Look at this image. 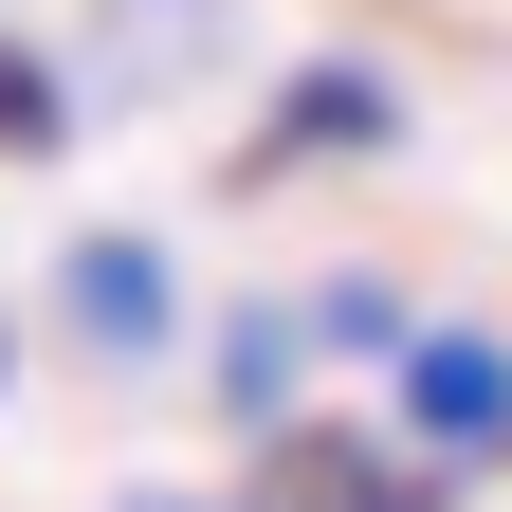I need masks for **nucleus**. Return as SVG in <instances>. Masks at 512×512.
Listing matches in <instances>:
<instances>
[{"mask_svg": "<svg viewBox=\"0 0 512 512\" xmlns=\"http://www.w3.org/2000/svg\"><path fill=\"white\" fill-rule=\"evenodd\" d=\"M238 512H439V476H421V458H384L366 421H275Z\"/></svg>", "mask_w": 512, "mask_h": 512, "instance_id": "obj_1", "label": "nucleus"}, {"mask_svg": "<svg viewBox=\"0 0 512 512\" xmlns=\"http://www.w3.org/2000/svg\"><path fill=\"white\" fill-rule=\"evenodd\" d=\"M403 421L439 458H512V348L494 330H403Z\"/></svg>", "mask_w": 512, "mask_h": 512, "instance_id": "obj_2", "label": "nucleus"}, {"mask_svg": "<svg viewBox=\"0 0 512 512\" xmlns=\"http://www.w3.org/2000/svg\"><path fill=\"white\" fill-rule=\"evenodd\" d=\"M55 311H74V348H165V256L147 238H74L55 256Z\"/></svg>", "mask_w": 512, "mask_h": 512, "instance_id": "obj_3", "label": "nucleus"}, {"mask_svg": "<svg viewBox=\"0 0 512 512\" xmlns=\"http://www.w3.org/2000/svg\"><path fill=\"white\" fill-rule=\"evenodd\" d=\"M384 128H403V92H384L366 55H311V74L275 92V128H256V147H275V165H330V147H384Z\"/></svg>", "mask_w": 512, "mask_h": 512, "instance_id": "obj_4", "label": "nucleus"}, {"mask_svg": "<svg viewBox=\"0 0 512 512\" xmlns=\"http://www.w3.org/2000/svg\"><path fill=\"white\" fill-rule=\"evenodd\" d=\"M0 147H19V165H37V147H74V74H37L19 37H0Z\"/></svg>", "mask_w": 512, "mask_h": 512, "instance_id": "obj_5", "label": "nucleus"}, {"mask_svg": "<svg viewBox=\"0 0 512 512\" xmlns=\"http://www.w3.org/2000/svg\"><path fill=\"white\" fill-rule=\"evenodd\" d=\"M311 330H330V348H403V293H384V275H330V293H311Z\"/></svg>", "mask_w": 512, "mask_h": 512, "instance_id": "obj_6", "label": "nucleus"}, {"mask_svg": "<svg viewBox=\"0 0 512 512\" xmlns=\"http://www.w3.org/2000/svg\"><path fill=\"white\" fill-rule=\"evenodd\" d=\"M147 512H183V494H147Z\"/></svg>", "mask_w": 512, "mask_h": 512, "instance_id": "obj_7", "label": "nucleus"}]
</instances>
